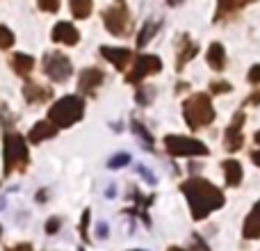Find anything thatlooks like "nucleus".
I'll return each mask as SVG.
<instances>
[{"instance_id":"obj_33","label":"nucleus","mask_w":260,"mask_h":251,"mask_svg":"<svg viewBox=\"0 0 260 251\" xmlns=\"http://www.w3.org/2000/svg\"><path fill=\"white\" fill-rule=\"evenodd\" d=\"M247 103H249V105H258V103H260V89L253 91V96H249Z\"/></svg>"},{"instance_id":"obj_41","label":"nucleus","mask_w":260,"mask_h":251,"mask_svg":"<svg viewBox=\"0 0 260 251\" xmlns=\"http://www.w3.org/2000/svg\"><path fill=\"white\" fill-rule=\"evenodd\" d=\"M0 235H3V229H0Z\"/></svg>"},{"instance_id":"obj_25","label":"nucleus","mask_w":260,"mask_h":251,"mask_svg":"<svg viewBox=\"0 0 260 251\" xmlns=\"http://www.w3.org/2000/svg\"><path fill=\"white\" fill-rule=\"evenodd\" d=\"M133 128H135V133H137L139 137H142L144 142H146V146L151 148V146H153V137H151V133H148V130L144 128V125L139 123V121H133Z\"/></svg>"},{"instance_id":"obj_17","label":"nucleus","mask_w":260,"mask_h":251,"mask_svg":"<svg viewBox=\"0 0 260 251\" xmlns=\"http://www.w3.org/2000/svg\"><path fill=\"white\" fill-rule=\"evenodd\" d=\"M23 96H25L27 103H46V101L53 96V91H50V87H41V85H37V82H27V85L23 87Z\"/></svg>"},{"instance_id":"obj_16","label":"nucleus","mask_w":260,"mask_h":251,"mask_svg":"<svg viewBox=\"0 0 260 251\" xmlns=\"http://www.w3.org/2000/svg\"><path fill=\"white\" fill-rule=\"evenodd\" d=\"M57 135V125H53L50 121H37L32 125V130L27 133V139H30L32 144H41L44 139H50Z\"/></svg>"},{"instance_id":"obj_39","label":"nucleus","mask_w":260,"mask_h":251,"mask_svg":"<svg viewBox=\"0 0 260 251\" xmlns=\"http://www.w3.org/2000/svg\"><path fill=\"white\" fill-rule=\"evenodd\" d=\"M133 251H142V249H133Z\"/></svg>"},{"instance_id":"obj_19","label":"nucleus","mask_w":260,"mask_h":251,"mask_svg":"<svg viewBox=\"0 0 260 251\" xmlns=\"http://www.w3.org/2000/svg\"><path fill=\"white\" fill-rule=\"evenodd\" d=\"M208 67L212 69V71L221 73L226 69V50L221 44H210V48H208Z\"/></svg>"},{"instance_id":"obj_15","label":"nucleus","mask_w":260,"mask_h":251,"mask_svg":"<svg viewBox=\"0 0 260 251\" xmlns=\"http://www.w3.org/2000/svg\"><path fill=\"white\" fill-rule=\"evenodd\" d=\"M242 235H244V240H258L260 238V201L251 208V212H249L247 219H244Z\"/></svg>"},{"instance_id":"obj_31","label":"nucleus","mask_w":260,"mask_h":251,"mask_svg":"<svg viewBox=\"0 0 260 251\" xmlns=\"http://www.w3.org/2000/svg\"><path fill=\"white\" fill-rule=\"evenodd\" d=\"M247 80L251 82V85H260V64H253V67L249 69Z\"/></svg>"},{"instance_id":"obj_36","label":"nucleus","mask_w":260,"mask_h":251,"mask_svg":"<svg viewBox=\"0 0 260 251\" xmlns=\"http://www.w3.org/2000/svg\"><path fill=\"white\" fill-rule=\"evenodd\" d=\"M167 3H169V5H171V7H178V5H183V3H185V0H167Z\"/></svg>"},{"instance_id":"obj_35","label":"nucleus","mask_w":260,"mask_h":251,"mask_svg":"<svg viewBox=\"0 0 260 251\" xmlns=\"http://www.w3.org/2000/svg\"><path fill=\"white\" fill-rule=\"evenodd\" d=\"M7 251H32V247H30V244H18V247L7 249Z\"/></svg>"},{"instance_id":"obj_38","label":"nucleus","mask_w":260,"mask_h":251,"mask_svg":"<svg viewBox=\"0 0 260 251\" xmlns=\"http://www.w3.org/2000/svg\"><path fill=\"white\" fill-rule=\"evenodd\" d=\"M167 251H185V249H180V247H169Z\"/></svg>"},{"instance_id":"obj_13","label":"nucleus","mask_w":260,"mask_h":251,"mask_svg":"<svg viewBox=\"0 0 260 251\" xmlns=\"http://www.w3.org/2000/svg\"><path fill=\"white\" fill-rule=\"evenodd\" d=\"M78 39H80V32L76 30V25L73 23H57V25L53 27V41H57V44H64V46H76Z\"/></svg>"},{"instance_id":"obj_27","label":"nucleus","mask_w":260,"mask_h":251,"mask_svg":"<svg viewBox=\"0 0 260 251\" xmlns=\"http://www.w3.org/2000/svg\"><path fill=\"white\" fill-rule=\"evenodd\" d=\"M130 162V155L128 153H119V155H114V158H110V162H108V167L110 169H119V167H123V165H128Z\"/></svg>"},{"instance_id":"obj_24","label":"nucleus","mask_w":260,"mask_h":251,"mask_svg":"<svg viewBox=\"0 0 260 251\" xmlns=\"http://www.w3.org/2000/svg\"><path fill=\"white\" fill-rule=\"evenodd\" d=\"M151 99H153V89H151V87H139L137 94H135V101H137L139 105H148V103H151Z\"/></svg>"},{"instance_id":"obj_29","label":"nucleus","mask_w":260,"mask_h":251,"mask_svg":"<svg viewBox=\"0 0 260 251\" xmlns=\"http://www.w3.org/2000/svg\"><path fill=\"white\" fill-rule=\"evenodd\" d=\"M229 91H233L229 82H212L210 85V94H229Z\"/></svg>"},{"instance_id":"obj_6","label":"nucleus","mask_w":260,"mask_h":251,"mask_svg":"<svg viewBox=\"0 0 260 251\" xmlns=\"http://www.w3.org/2000/svg\"><path fill=\"white\" fill-rule=\"evenodd\" d=\"M103 23H105V27H108L110 35H114V37L130 35V30H133V21H130V12H128L126 3L119 0L117 5H112L110 9H105Z\"/></svg>"},{"instance_id":"obj_28","label":"nucleus","mask_w":260,"mask_h":251,"mask_svg":"<svg viewBox=\"0 0 260 251\" xmlns=\"http://www.w3.org/2000/svg\"><path fill=\"white\" fill-rule=\"evenodd\" d=\"M41 12H48V14H55L59 9V0H37Z\"/></svg>"},{"instance_id":"obj_9","label":"nucleus","mask_w":260,"mask_h":251,"mask_svg":"<svg viewBox=\"0 0 260 251\" xmlns=\"http://www.w3.org/2000/svg\"><path fill=\"white\" fill-rule=\"evenodd\" d=\"M244 119H247V117H244V112H235L233 121H231V125L226 128V133H224V146H226V151L235 153V151H240V148L244 146V135H242Z\"/></svg>"},{"instance_id":"obj_12","label":"nucleus","mask_w":260,"mask_h":251,"mask_svg":"<svg viewBox=\"0 0 260 251\" xmlns=\"http://www.w3.org/2000/svg\"><path fill=\"white\" fill-rule=\"evenodd\" d=\"M199 53V44L197 41H192V37L189 35H180L178 39V59H176V71H183L185 64L189 62V59H194Z\"/></svg>"},{"instance_id":"obj_8","label":"nucleus","mask_w":260,"mask_h":251,"mask_svg":"<svg viewBox=\"0 0 260 251\" xmlns=\"http://www.w3.org/2000/svg\"><path fill=\"white\" fill-rule=\"evenodd\" d=\"M160 69H162V59L157 57V55H137L133 71L126 76V82H130V85H137V82H142L146 76L157 73Z\"/></svg>"},{"instance_id":"obj_3","label":"nucleus","mask_w":260,"mask_h":251,"mask_svg":"<svg viewBox=\"0 0 260 251\" xmlns=\"http://www.w3.org/2000/svg\"><path fill=\"white\" fill-rule=\"evenodd\" d=\"M3 162H5V176L14 171H23L30 165V153H27L25 139L18 133H5L3 139Z\"/></svg>"},{"instance_id":"obj_21","label":"nucleus","mask_w":260,"mask_h":251,"mask_svg":"<svg viewBox=\"0 0 260 251\" xmlns=\"http://www.w3.org/2000/svg\"><path fill=\"white\" fill-rule=\"evenodd\" d=\"M160 30V21H153V18H148L146 23H144V27L137 32V48H144V46L148 44V41L155 37V32Z\"/></svg>"},{"instance_id":"obj_10","label":"nucleus","mask_w":260,"mask_h":251,"mask_svg":"<svg viewBox=\"0 0 260 251\" xmlns=\"http://www.w3.org/2000/svg\"><path fill=\"white\" fill-rule=\"evenodd\" d=\"M103 80H105V73L96 67H89L78 78V91H80V94H94L96 87L103 85Z\"/></svg>"},{"instance_id":"obj_11","label":"nucleus","mask_w":260,"mask_h":251,"mask_svg":"<svg viewBox=\"0 0 260 251\" xmlns=\"http://www.w3.org/2000/svg\"><path fill=\"white\" fill-rule=\"evenodd\" d=\"M101 55H103L114 69H119V71H126V67L130 64V59H133V50L114 48V46H101Z\"/></svg>"},{"instance_id":"obj_22","label":"nucleus","mask_w":260,"mask_h":251,"mask_svg":"<svg viewBox=\"0 0 260 251\" xmlns=\"http://www.w3.org/2000/svg\"><path fill=\"white\" fill-rule=\"evenodd\" d=\"M69 7H71L73 18H89L94 12V0H69Z\"/></svg>"},{"instance_id":"obj_30","label":"nucleus","mask_w":260,"mask_h":251,"mask_svg":"<svg viewBox=\"0 0 260 251\" xmlns=\"http://www.w3.org/2000/svg\"><path fill=\"white\" fill-rule=\"evenodd\" d=\"M89 215H91V210L87 208L85 215H82V222H80V233H82V240H85V242H89V235H87V226H89Z\"/></svg>"},{"instance_id":"obj_20","label":"nucleus","mask_w":260,"mask_h":251,"mask_svg":"<svg viewBox=\"0 0 260 251\" xmlns=\"http://www.w3.org/2000/svg\"><path fill=\"white\" fill-rule=\"evenodd\" d=\"M12 69H14L16 76L27 78L30 76V71L35 69V59H32L30 55H25V53H16V55H12Z\"/></svg>"},{"instance_id":"obj_23","label":"nucleus","mask_w":260,"mask_h":251,"mask_svg":"<svg viewBox=\"0 0 260 251\" xmlns=\"http://www.w3.org/2000/svg\"><path fill=\"white\" fill-rule=\"evenodd\" d=\"M12 46H14V32L9 30V27L0 25V48L7 50V48H12Z\"/></svg>"},{"instance_id":"obj_5","label":"nucleus","mask_w":260,"mask_h":251,"mask_svg":"<svg viewBox=\"0 0 260 251\" xmlns=\"http://www.w3.org/2000/svg\"><path fill=\"white\" fill-rule=\"evenodd\" d=\"M165 148L169 155L174 158H197V155H208V148L203 142L185 135H167L165 137Z\"/></svg>"},{"instance_id":"obj_40","label":"nucleus","mask_w":260,"mask_h":251,"mask_svg":"<svg viewBox=\"0 0 260 251\" xmlns=\"http://www.w3.org/2000/svg\"><path fill=\"white\" fill-rule=\"evenodd\" d=\"M0 208H3V201H0Z\"/></svg>"},{"instance_id":"obj_37","label":"nucleus","mask_w":260,"mask_h":251,"mask_svg":"<svg viewBox=\"0 0 260 251\" xmlns=\"http://www.w3.org/2000/svg\"><path fill=\"white\" fill-rule=\"evenodd\" d=\"M253 139H256V144H258V146H260V130H258V133H256V135H253Z\"/></svg>"},{"instance_id":"obj_1","label":"nucleus","mask_w":260,"mask_h":251,"mask_svg":"<svg viewBox=\"0 0 260 251\" xmlns=\"http://www.w3.org/2000/svg\"><path fill=\"white\" fill-rule=\"evenodd\" d=\"M180 192L187 197V203H189V210H192L194 222L206 219L210 212L224 208V203H226L224 192H221L219 187H215L210 180L201 178V176H192V178H187L183 185H180Z\"/></svg>"},{"instance_id":"obj_34","label":"nucleus","mask_w":260,"mask_h":251,"mask_svg":"<svg viewBox=\"0 0 260 251\" xmlns=\"http://www.w3.org/2000/svg\"><path fill=\"white\" fill-rule=\"evenodd\" d=\"M251 162L256 167H260V148H256V151H251Z\"/></svg>"},{"instance_id":"obj_18","label":"nucleus","mask_w":260,"mask_h":251,"mask_svg":"<svg viewBox=\"0 0 260 251\" xmlns=\"http://www.w3.org/2000/svg\"><path fill=\"white\" fill-rule=\"evenodd\" d=\"M221 167H224V178H226V185L229 187H238L240 183H242V165H240L238 160H224L221 162Z\"/></svg>"},{"instance_id":"obj_26","label":"nucleus","mask_w":260,"mask_h":251,"mask_svg":"<svg viewBox=\"0 0 260 251\" xmlns=\"http://www.w3.org/2000/svg\"><path fill=\"white\" fill-rule=\"evenodd\" d=\"M189 251H210V247L206 244V240H203L201 235L194 233L192 240H189Z\"/></svg>"},{"instance_id":"obj_7","label":"nucleus","mask_w":260,"mask_h":251,"mask_svg":"<svg viewBox=\"0 0 260 251\" xmlns=\"http://www.w3.org/2000/svg\"><path fill=\"white\" fill-rule=\"evenodd\" d=\"M44 73L53 82H67L69 76L73 73V64L64 53L55 50V53H48L44 57Z\"/></svg>"},{"instance_id":"obj_2","label":"nucleus","mask_w":260,"mask_h":251,"mask_svg":"<svg viewBox=\"0 0 260 251\" xmlns=\"http://www.w3.org/2000/svg\"><path fill=\"white\" fill-rule=\"evenodd\" d=\"M183 117H185V123L189 125V130H199L210 125L215 121V108H212L210 96L203 94V91H197L189 99H185Z\"/></svg>"},{"instance_id":"obj_32","label":"nucleus","mask_w":260,"mask_h":251,"mask_svg":"<svg viewBox=\"0 0 260 251\" xmlns=\"http://www.w3.org/2000/svg\"><path fill=\"white\" fill-rule=\"evenodd\" d=\"M57 229H59V219H57V217H53V219L46 224V231H48V233H55Z\"/></svg>"},{"instance_id":"obj_4","label":"nucleus","mask_w":260,"mask_h":251,"mask_svg":"<svg viewBox=\"0 0 260 251\" xmlns=\"http://www.w3.org/2000/svg\"><path fill=\"white\" fill-rule=\"evenodd\" d=\"M85 114V101L82 96H64L53 108L48 110V121L57 128H69V125L78 123Z\"/></svg>"},{"instance_id":"obj_14","label":"nucleus","mask_w":260,"mask_h":251,"mask_svg":"<svg viewBox=\"0 0 260 251\" xmlns=\"http://www.w3.org/2000/svg\"><path fill=\"white\" fill-rule=\"evenodd\" d=\"M256 3V0H217V12H215V23L231 18L233 14H238L242 7Z\"/></svg>"}]
</instances>
